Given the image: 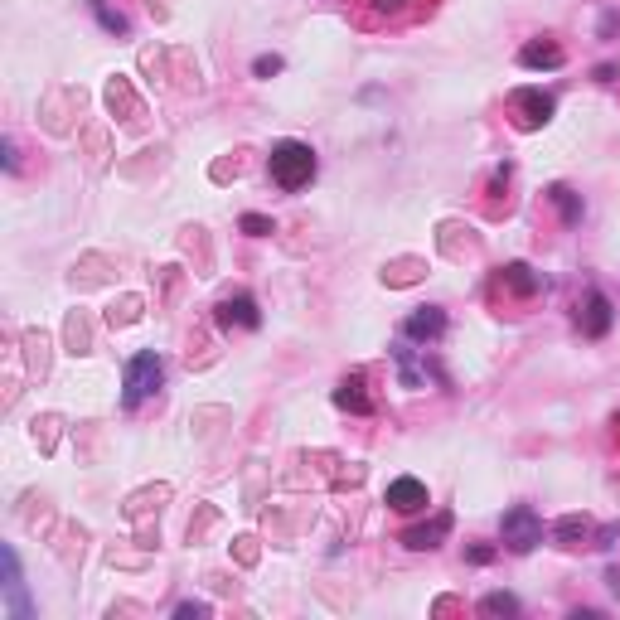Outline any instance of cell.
I'll return each instance as SVG.
<instances>
[{
  "mask_svg": "<svg viewBox=\"0 0 620 620\" xmlns=\"http://www.w3.org/2000/svg\"><path fill=\"white\" fill-rule=\"evenodd\" d=\"M267 175H272L277 189L296 194V189H306L315 180V151L306 141H277L272 155H267Z\"/></svg>",
  "mask_w": 620,
  "mask_h": 620,
  "instance_id": "cell-1",
  "label": "cell"
},
{
  "mask_svg": "<svg viewBox=\"0 0 620 620\" xmlns=\"http://www.w3.org/2000/svg\"><path fill=\"white\" fill-rule=\"evenodd\" d=\"M165 383V359L155 354V349H141L131 364H126V378H122V407L131 412V407H141L146 398H151L155 388Z\"/></svg>",
  "mask_w": 620,
  "mask_h": 620,
  "instance_id": "cell-2",
  "label": "cell"
},
{
  "mask_svg": "<svg viewBox=\"0 0 620 620\" xmlns=\"http://www.w3.org/2000/svg\"><path fill=\"white\" fill-rule=\"evenodd\" d=\"M388 354H393V364H398V383L403 388H427V383H446V373L436 369V359L427 354V349H412L407 340H398V344H388Z\"/></svg>",
  "mask_w": 620,
  "mask_h": 620,
  "instance_id": "cell-3",
  "label": "cell"
},
{
  "mask_svg": "<svg viewBox=\"0 0 620 620\" xmlns=\"http://www.w3.org/2000/svg\"><path fill=\"white\" fill-rule=\"evenodd\" d=\"M499 538H504L509 553H533V548L543 543V519L533 514V504H514V509H504V519H499Z\"/></svg>",
  "mask_w": 620,
  "mask_h": 620,
  "instance_id": "cell-4",
  "label": "cell"
},
{
  "mask_svg": "<svg viewBox=\"0 0 620 620\" xmlns=\"http://www.w3.org/2000/svg\"><path fill=\"white\" fill-rule=\"evenodd\" d=\"M509 112H514V122L524 126V131H538V126L553 122L558 102H553V93H543V88H514L509 93Z\"/></svg>",
  "mask_w": 620,
  "mask_h": 620,
  "instance_id": "cell-5",
  "label": "cell"
},
{
  "mask_svg": "<svg viewBox=\"0 0 620 620\" xmlns=\"http://www.w3.org/2000/svg\"><path fill=\"white\" fill-rule=\"evenodd\" d=\"M214 325L223 335H233V330H257L262 325V310L252 301L248 291H233V296H223L214 306Z\"/></svg>",
  "mask_w": 620,
  "mask_h": 620,
  "instance_id": "cell-6",
  "label": "cell"
},
{
  "mask_svg": "<svg viewBox=\"0 0 620 620\" xmlns=\"http://www.w3.org/2000/svg\"><path fill=\"white\" fill-rule=\"evenodd\" d=\"M0 562H5V611H10L15 620H30L34 606H30V596H25V577H20V558H15V548H5Z\"/></svg>",
  "mask_w": 620,
  "mask_h": 620,
  "instance_id": "cell-7",
  "label": "cell"
},
{
  "mask_svg": "<svg viewBox=\"0 0 620 620\" xmlns=\"http://www.w3.org/2000/svg\"><path fill=\"white\" fill-rule=\"evenodd\" d=\"M335 407H344V412H359V417H369L373 407V393H369V373H344L340 388H335Z\"/></svg>",
  "mask_w": 620,
  "mask_h": 620,
  "instance_id": "cell-8",
  "label": "cell"
},
{
  "mask_svg": "<svg viewBox=\"0 0 620 620\" xmlns=\"http://www.w3.org/2000/svg\"><path fill=\"white\" fill-rule=\"evenodd\" d=\"M577 320H582V330H587L591 340H601V335L611 330V320H616V310H611V296L591 286V291H587V301L577 306Z\"/></svg>",
  "mask_w": 620,
  "mask_h": 620,
  "instance_id": "cell-9",
  "label": "cell"
},
{
  "mask_svg": "<svg viewBox=\"0 0 620 620\" xmlns=\"http://www.w3.org/2000/svg\"><path fill=\"white\" fill-rule=\"evenodd\" d=\"M441 335H446V310L441 306H417L403 320V340L432 344V340H441Z\"/></svg>",
  "mask_w": 620,
  "mask_h": 620,
  "instance_id": "cell-10",
  "label": "cell"
},
{
  "mask_svg": "<svg viewBox=\"0 0 620 620\" xmlns=\"http://www.w3.org/2000/svg\"><path fill=\"white\" fill-rule=\"evenodd\" d=\"M432 495H427V485L417 480V475H398L393 485H388V509H398V514H417V509H427Z\"/></svg>",
  "mask_w": 620,
  "mask_h": 620,
  "instance_id": "cell-11",
  "label": "cell"
},
{
  "mask_svg": "<svg viewBox=\"0 0 620 620\" xmlns=\"http://www.w3.org/2000/svg\"><path fill=\"white\" fill-rule=\"evenodd\" d=\"M499 286H504L509 296H524V301H528V296H538L548 281H543V272H533L528 262H509V267L499 272Z\"/></svg>",
  "mask_w": 620,
  "mask_h": 620,
  "instance_id": "cell-12",
  "label": "cell"
},
{
  "mask_svg": "<svg viewBox=\"0 0 620 620\" xmlns=\"http://www.w3.org/2000/svg\"><path fill=\"white\" fill-rule=\"evenodd\" d=\"M567 54H562L558 39H528L519 49V68H562Z\"/></svg>",
  "mask_w": 620,
  "mask_h": 620,
  "instance_id": "cell-13",
  "label": "cell"
},
{
  "mask_svg": "<svg viewBox=\"0 0 620 620\" xmlns=\"http://www.w3.org/2000/svg\"><path fill=\"white\" fill-rule=\"evenodd\" d=\"M548 533L558 538V548H582V543H591V538H596L591 519H582V514H567V519H558V524L548 528Z\"/></svg>",
  "mask_w": 620,
  "mask_h": 620,
  "instance_id": "cell-14",
  "label": "cell"
},
{
  "mask_svg": "<svg viewBox=\"0 0 620 620\" xmlns=\"http://www.w3.org/2000/svg\"><path fill=\"white\" fill-rule=\"evenodd\" d=\"M446 533H451V514H436L432 524L407 528V533H403V543H407V548H417V553H427V548H436V543H441Z\"/></svg>",
  "mask_w": 620,
  "mask_h": 620,
  "instance_id": "cell-15",
  "label": "cell"
},
{
  "mask_svg": "<svg viewBox=\"0 0 620 620\" xmlns=\"http://www.w3.org/2000/svg\"><path fill=\"white\" fill-rule=\"evenodd\" d=\"M548 204L562 214V223L572 228V223H582V194L577 189H567V185H553L548 189Z\"/></svg>",
  "mask_w": 620,
  "mask_h": 620,
  "instance_id": "cell-16",
  "label": "cell"
},
{
  "mask_svg": "<svg viewBox=\"0 0 620 620\" xmlns=\"http://www.w3.org/2000/svg\"><path fill=\"white\" fill-rule=\"evenodd\" d=\"M88 5H93V15H97V25H102V30H112V34H126V30H131V20H126L112 0H88Z\"/></svg>",
  "mask_w": 620,
  "mask_h": 620,
  "instance_id": "cell-17",
  "label": "cell"
},
{
  "mask_svg": "<svg viewBox=\"0 0 620 620\" xmlns=\"http://www.w3.org/2000/svg\"><path fill=\"white\" fill-rule=\"evenodd\" d=\"M480 611H485V616H519V601H514L509 591H490V596L480 601Z\"/></svg>",
  "mask_w": 620,
  "mask_h": 620,
  "instance_id": "cell-18",
  "label": "cell"
},
{
  "mask_svg": "<svg viewBox=\"0 0 620 620\" xmlns=\"http://www.w3.org/2000/svg\"><path fill=\"white\" fill-rule=\"evenodd\" d=\"M243 233H252V238H267V233H277V228H272V218L243 214Z\"/></svg>",
  "mask_w": 620,
  "mask_h": 620,
  "instance_id": "cell-19",
  "label": "cell"
},
{
  "mask_svg": "<svg viewBox=\"0 0 620 620\" xmlns=\"http://www.w3.org/2000/svg\"><path fill=\"white\" fill-rule=\"evenodd\" d=\"M281 68H286L281 54H262V59L252 63V73H257V78H272V73H281Z\"/></svg>",
  "mask_w": 620,
  "mask_h": 620,
  "instance_id": "cell-20",
  "label": "cell"
},
{
  "mask_svg": "<svg viewBox=\"0 0 620 620\" xmlns=\"http://www.w3.org/2000/svg\"><path fill=\"white\" fill-rule=\"evenodd\" d=\"M369 10H373V15H388V20H393V15H403V10H407V0H369Z\"/></svg>",
  "mask_w": 620,
  "mask_h": 620,
  "instance_id": "cell-21",
  "label": "cell"
},
{
  "mask_svg": "<svg viewBox=\"0 0 620 620\" xmlns=\"http://www.w3.org/2000/svg\"><path fill=\"white\" fill-rule=\"evenodd\" d=\"M499 548H490V543H475V548H465V558L475 562V567H485V562H495Z\"/></svg>",
  "mask_w": 620,
  "mask_h": 620,
  "instance_id": "cell-22",
  "label": "cell"
},
{
  "mask_svg": "<svg viewBox=\"0 0 620 620\" xmlns=\"http://www.w3.org/2000/svg\"><path fill=\"white\" fill-rule=\"evenodd\" d=\"M175 616H180V620H189V616H209V606H204V601H185V606H180Z\"/></svg>",
  "mask_w": 620,
  "mask_h": 620,
  "instance_id": "cell-23",
  "label": "cell"
},
{
  "mask_svg": "<svg viewBox=\"0 0 620 620\" xmlns=\"http://www.w3.org/2000/svg\"><path fill=\"white\" fill-rule=\"evenodd\" d=\"M616 25H620V15H616V10H606V15H601V39H611Z\"/></svg>",
  "mask_w": 620,
  "mask_h": 620,
  "instance_id": "cell-24",
  "label": "cell"
},
{
  "mask_svg": "<svg viewBox=\"0 0 620 620\" xmlns=\"http://www.w3.org/2000/svg\"><path fill=\"white\" fill-rule=\"evenodd\" d=\"M611 427H616V441H620V412H616V422H611Z\"/></svg>",
  "mask_w": 620,
  "mask_h": 620,
  "instance_id": "cell-25",
  "label": "cell"
}]
</instances>
